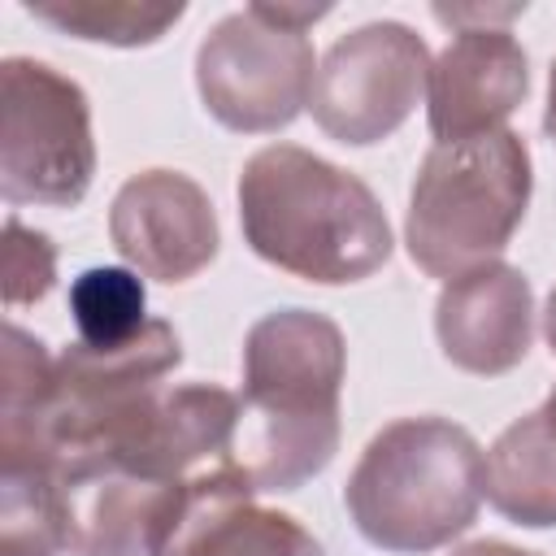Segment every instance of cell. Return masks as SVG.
I'll list each match as a JSON object with an SVG mask.
<instances>
[{
  "label": "cell",
  "instance_id": "1",
  "mask_svg": "<svg viewBox=\"0 0 556 556\" xmlns=\"http://www.w3.org/2000/svg\"><path fill=\"white\" fill-rule=\"evenodd\" d=\"M343 330L313 308H274L243 339L235 460L256 491H300L339 452Z\"/></svg>",
  "mask_w": 556,
  "mask_h": 556
},
{
  "label": "cell",
  "instance_id": "2",
  "mask_svg": "<svg viewBox=\"0 0 556 556\" xmlns=\"http://www.w3.org/2000/svg\"><path fill=\"white\" fill-rule=\"evenodd\" d=\"M239 226L248 248L304 282L343 287L378 274L391 256V222L378 195L334 161L269 143L239 169Z\"/></svg>",
  "mask_w": 556,
  "mask_h": 556
},
{
  "label": "cell",
  "instance_id": "3",
  "mask_svg": "<svg viewBox=\"0 0 556 556\" xmlns=\"http://www.w3.org/2000/svg\"><path fill=\"white\" fill-rule=\"evenodd\" d=\"M486 456L447 417H400L382 426L348 473L343 504L378 552L421 556L460 539L482 504Z\"/></svg>",
  "mask_w": 556,
  "mask_h": 556
},
{
  "label": "cell",
  "instance_id": "4",
  "mask_svg": "<svg viewBox=\"0 0 556 556\" xmlns=\"http://www.w3.org/2000/svg\"><path fill=\"white\" fill-rule=\"evenodd\" d=\"M530 148L517 130H486L434 143L413 178L404 243L421 274L460 278L491 265L530 208Z\"/></svg>",
  "mask_w": 556,
  "mask_h": 556
},
{
  "label": "cell",
  "instance_id": "5",
  "mask_svg": "<svg viewBox=\"0 0 556 556\" xmlns=\"http://www.w3.org/2000/svg\"><path fill=\"white\" fill-rule=\"evenodd\" d=\"M330 4H243L195 48V91L226 130L269 135L291 126L313 96L317 61L308 26Z\"/></svg>",
  "mask_w": 556,
  "mask_h": 556
},
{
  "label": "cell",
  "instance_id": "6",
  "mask_svg": "<svg viewBox=\"0 0 556 556\" xmlns=\"http://www.w3.org/2000/svg\"><path fill=\"white\" fill-rule=\"evenodd\" d=\"M96 174L87 91L35 56L0 65V195L4 204L74 208Z\"/></svg>",
  "mask_w": 556,
  "mask_h": 556
},
{
  "label": "cell",
  "instance_id": "7",
  "mask_svg": "<svg viewBox=\"0 0 556 556\" xmlns=\"http://www.w3.org/2000/svg\"><path fill=\"white\" fill-rule=\"evenodd\" d=\"M430 48L404 22H365L339 35L313 78V122L352 148L395 135L421 104Z\"/></svg>",
  "mask_w": 556,
  "mask_h": 556
},
{
  "label": "cell",
  "instance_id": "8",
  "mask_svg": "<svg viewBox=\"0 0 556 556\" xmlns=\"http://www.w3.org/2000/svg\"><path fill=\"white\" fill-rule=\"evenodd\" d=\"M256 482L235 456L182 478L152 556H326L321 543L278 508H261Z\"/></svg>",
  "mask_w": 556,
  "mask_h": 556
},
{
  "label": "cell",
  "instance_id": "9",
  "mask_svg": "<svg viewBox=\"0 0 556 556\" xmlns=\"http://www.w3.org/2000/svg\"><path fill=\"white\" fill-rule=\"evenodd\" d=\"M109 239L139 278L187 282L208 269L222 230L213 200L195 178L178 169H139L109 204Z\"/></svg>",
  "mask_w": 556,
  "mask_h": 556
},
{
  "label": "cell",
  "instance_id": "10",
  "mask_svg": "<svg viewBox=\"0 0 556 556\" xmlns=\"http://www.w3.org/2000/svg\"><path fill=\"white\" fill-rule=\"evenodd\" d=\"M526 91L530 61L508 30H456L426 78V122L434 143L504 130Z\"/></svg>",
  "mask_w": 556,
  "mask_h": 556
},
{
  "label": "cell",
  "instance_id": "11",
  "mask_svg": "<svg viewBox=\"0 0 556 556\" xmlns=\"http://www.w3.org/2000/svg\"><path fill=\"white\" fill-rule=\"evenodd\" d=\"M434 334L443 356L478 378L517 369L534 339V291L517 265L491 261L452 282L434 300Z\"/></svg>",
  "mask_w": 556,
  "mask_h": 556
},
{
  "label": "cell",
  "instance_id": "12",
  "mask_svg": "<svg viewBox=\"0 0 556 556\" xmlns=\"http://www.w3.org/2000/svg\"><path fill=\"white\" fill-rule=\"evenodd\" d=\"M178 482L143 478L117 465H83L61 473L70 556H152L174 513Z\"/></svg>",
  "mask_w": 556,
  "mask_h": 556
},
{
  "label": "cell",
  "instance_id": "13",
  "mask_svg": "<svg viewBox=\"0 0 556 556\" xmlns=\"http://www.w3.org/2000/svg\"><path fill=\"white\" fill-rule=\"evenodd\" d=\"M486 500L500 517L547 530L556 526V434L543 413H526L486 447Z\"/></svg>",
  "mask_w": 556,
  "mask_h": 556
},
{
  "label": "cell",
  "instance_id": "14",
  "mask_svg": "<svg viewBox=\"0 0 556 556\" xmlns=\"http://www.w3.org/2000/svg\"><path fill=\"white\" fill-rule=\"evenodd\" d=\"M26 13L87 43L113 48H148L156 43L187 4H152V0H26Z\"/></svg>",
  "mask_w": 556,
  "mask_h": 556
},
{
  "label": "cell",
  "instance_id": "15",
  "mask_svg": "<svg viewBox=\"0 0 556 556\" xmlns=\"http://www.w3.org/2000/svg\"><path fill=\"white\" fill-rule=\"evenodd\" d=\"M65 495L48 469H0V556H61Z\"/></svg>",
  "mask_w": 556,
  "mask_h": 556
},
{
  "label": "cell",
  "instance_id": "16",
  "mask_svg": "<svg viewBox=\"0 0 556 556\" xmlns=\"http://www.w3.org/2000/svg\"><path fill=\"white\" fill-rule=\"evenodd\" d=\"M148 291L135 269L96 265L70 282V313L83 343H122L148 326Z\"/></svg>",
  "mask_w": 556,
  "mask_h": 556
},
{
  "label": "cell",
  "instance_id": "17",
  "mask_svg": "<svg viewBox=\"0 0 556 556\" xmlns=\"http://www.w3.org/2000/svg\"><path fill=\"white\" fill-rule=\"evenodd\" d=\"M56 282V248L48 235L22 226L13 213L4 217V304L22 308L52 291Z\"/></svg>",
  "mask_w": 556,
  "mask_h": 556
},
{
  "label": "cell",
  "instance_id": "18",
  "mask_svg": "<svg viewBox=\"0 0 556 556\" xmlns=\"http://www.w3.org/2000/svg\"><path fill=\"white\" fill-rule=\"evenodd\" d=\"M452 556H543V552H526V547H513L504 539H473V543L456 547Z\"/></svg>",
  "mask_w": 556,
  "mask_h": 556
},
{
  "label": "cell",
  "instance_id": "19",
  "mask_svg": "<svg viewBox=\"0 0 556 556\" xmlns=\"http://www.w3.org/2000/svg\"><path fill=\"white\" fill-rule=\"evenodd\" d=\"M543 130L556 143V61L547 65V109H543Z\"/></svg>",
  "mask_w": 556,
  "mask_h": 556
},
{
  "label": "cell",
  "instance_id": "20",
  "mask_svg": "<svg viewBox=\"0 0 556 556\" xmlns=\"http://www.w3.org/2000/svg\"><path fill=\"white\" fill-rule=\"evenodd\" d=\"M543 339H547V348H552V356H556V287H552V295H547V304H543Z\"/></svg>",
  "mask_w": 556,
  "mask_h": 556
},
{
  "label": "cell",
  "instance_id": "21",
  "mask_svg": "<svg viewBox=\"0 0 556 556\" xmlns=\"http://www.w3.org/2000/svg\"><path fill=\"white\" fill-rule=\"evenodd\" d=\"M539 413H543V421H547V430L556 434V387H552V395L543 400V408H539Z\"/></svg>",
  "mask_w": 556,
  "mask_h": 556
}]
</instances>
